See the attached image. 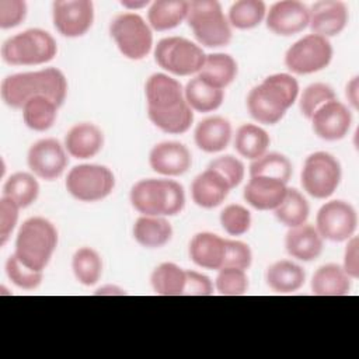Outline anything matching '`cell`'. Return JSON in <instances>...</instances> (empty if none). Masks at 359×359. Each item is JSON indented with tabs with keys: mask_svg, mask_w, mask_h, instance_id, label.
Masks as SVG:
<instances>
[{
	"mask_svg": "<svg viewBox=\"0 0 359 359\" xmlns=\"http://www.w3.org/2000/svg\"><path fill=\"white\" fill-rule=\"evenodd\" d=\"M149 4H150L149 0H122L121 1V6H123L128 10H139Z\"/></svg>",
	"mask_w": 359,
	"mask_h": 359,
	"instance_id": "cell-51",
	"label": "cell"
},
{
	"mask_svg": "<svg viewBox=\"0 0 359 359\" xmlns=\"http://www.w3.org/2000/svg\"><path fill=\"white\" fill-rule=\"evenodd\" d=\"M345 95L346 100L349 102V105L352 107V109H358L359 108V77L353 76L345 87Z\"/></svg>",
	"mask_w": 359,
	"mask_h": 359,
	"instance_id": "cell-50",
	"label": "cell"
},
{
	"mask_svg": "<svg viewBox=\"0 0 359 359\" xmlns=\"http://www.w3.org/2000/svg\"><path fill=\"white\" fill-rule=\"evenodd\" d=\"M184 95L192 111L212 112L222 107L224 90H219L203 81L201 77H192L184 87Z\"/></svg>",
	"mask_w": 359,
	"mask_h": 359,
	"instance_id": "cell-31",
	"label": "cell"
},
{
	"mask_svg": "<svg viewBox=\"0 0 359 359\" xmlns=\"http://www.w3.org/2000/svg\"><path fill=\"white\" fill-rule=\"evenodd\" d=\"M52 20L57 32L66 38L87 34L94 22V4L90 0H59L52 4Z\"/></svg>",
	"mask_w": 359,
	"mask_h": 359,
	"instance_id": "cell-15",
	"label": "cell"
},
{
	"mask_svg": "<svg viewBox=\"0 0 359 359\" xmlns=\"http://www.w3.org/2000/svg\"><path fill=\"white\" fill-rule=\"evenodd\" d=\"M352 279L342 265H321L311 278V293L316 296H345L351 292Z\"/></svg>",
	"mask_w": 359,
	"mask_h": 359,
	"instance_id": "cell-26",
	"label": "cell"
},
{
	"mask_svg": "<svg viewBox=\"0 0 359 359\" xmlns=\"http://www.w3.org/2000/svg\"><path fill=\"white\" fill-rule=\"evenodd\" d=\"M151 170L164 177H178L185 174L192 165L189 149L180 142H160L149 153Z\"/></svg>",
	"mask_w": 359,
	"mask_h": 359,
	"instance_id": "cell-18",
	"label": "cell"
},
{
	"mask_svg": "<svg viewBox=\"0 0 359 359\" xmlns=\"http://www.w3.org/2000/svg\"><path fill=\"white\" fill-rule=\"evenodd\" d=\"M285 248L292 258L310 262L321 255L324 240L313 224L304 223L289 229L285 236Z\"/></svg>",
	"mask_w": 359,
	"mask_h": 359,
	"instance_id": "cell-24",
	"label": "cell"
},
{
	"mask_svg": "<svg viewBox=\"0 0 359 359\" xmlns=\"http://www.w3.org/2000/svg\"><path fill=\"white\" fill-rule=\"evenodd\" d=\"M287 192V184L269 177H250L244 187L245 202L257 210H275Z\"/></svg>",
	"mask_w": 359,
	"mask_h": 359,
	"instance_id": "cell-20",
	"label": "cell"
},
{
	"mask_svg": "<svg viewBox=\"0 0 359 359\" xmlns=\"http://www.w3.org/2000/svg\"><path fill=\"white\" fill-rule=\"evenodd\" d=\"M95 294H125V290L116 287V286H104L100 287Z\"/></svg>",
	"mask_w": 359,
	"mask_h": 359,
	"instance_id": "cell-52",
	"label": "cell"
},
{
	"mask_svg": "<svg viewBox=\"0 0 359 359\" xmlns=\"http://www.w3.org/2000/svg\"><path fill=\"white\" fill-rule=\"evenodd\" d=\"M335 98V91L331 86L325 83H311L300 94L299 108L302 115L310 119L321 105Z\"/></svg>",
	"mask_w": 359,
	"mask_h": 359,
	"instance_id": "cell-40",
	"label": "cell"
},
{
	"mask_svg": "<svg viewBox=\"0 0 359 359\" xmlns=\"http://www.w3.org/2000/svg\"><path fill=\"white\" fill-rule=\"evenodd\" d=\"M314 133L327 142L344 139L352 126V111L344 102L331 100L321 105L310 118Z\"/></svg>",
	"mask_w": 359,
	"mask_h": 359,
	"instance_id": "cell-16",
	"label": "cell"
},
{
	"mask_svg": "<svg viewBox=\"0 0 359 359\" xmlns=\"http://www.w3.org/2000/svg\"><path fill=\"white\" fill-rule=\"evenodd\" d=\"M4 269H6V275L10 279V282L24 290L36 289L42 283V279H43V272L34 271V269L28 268L14 254H11L7 258Z\"/></svg>",
	"mask_w": 359,
	"mask_h": 359,
	"instance_id": "cell-41",
	"label": "cell"
},
{
	"mask_svg": "<svg viewBox=\"0 0 359 359\" xmlns=\"http://www.w3.org/2000/svg\"><path fill=\"white\" fill-rule=\"evenodd\" d=\"M230 191L231 188L227 181L209 167L198 174L191 184L192 201L203 209H213L222 205Z\"/></svg>",
	"mask_w": 359,
	"mask_h": 359,
	"instance_id": "cell-22",
	"label": "cell"
},
{
	"mask_svg": "<svg viewBox=\"0 0 359 359\" xmlns=\"http://www.w3.org/2000/svg\"><path fill=\"white\" fill-rule=\"evenodd\" d=\"M265 21L275 35L292 36L309 27L310 8L297 0L276 1L266 11Z\"/></svg>",
	"mask_w": 359,
	"mask_h": 359,
	"instance_id": "cell-17",
	"label": "cell"
},
{
	"mask_svg": "<svg viewBox=\"0 0 359 359\" xmlns=\"http://www.w3.org/2000/svg\"><path fill=\"white\" fill-rule=\"evenodd\" d=\"M67 192L80 202H98L105 199L115 188L114 172L101 164L74 165L65 181Z\"/></svg>",
	"mask_w": 359,
	"mask_h": 359,
	"instance_id": "cell-11",
	"label": "cell"
},
{
	"mask_svg": "<svg viewBox=\"0 0 359 359\" xmlns=\"http://www.w3.org/2000/svg\"><path fill=\"white\" fill-rule=\"evenodd\" d=\"M57 53L55 38L45 29L29 28L7 38L1 45V59L11 66H38Z\"/></svg>",
	"mask_w": 359,
	"mask_h": 359,
	"instance_id": "cell-6",
	"label": "cell"
},
{
	"mask_svg": "<svg viewBox=\"0 0 359 359\" xmlns=\"http://www.w3.org/2000/svg\"><path fill=\"white\" fill-rule=\"evenodd\" d=\"M27 17V3L22 0H0V28L20 25Z\"/></svg>",
	"mask_w": 359,
	"mask_h": 359,
	"instance_id": "cell-47",
	"label": "cell"
},
{
	"mask_svg": "<svg viewBox=\"0 0 359 359\" xmlns=\"http://www.w3.org/2000/svg\"><path fill=\"white\" fill-rule=\"evenodd\" d=\"M63 146L69 156L87 160L97 156L104 147V133L95 123L80 122L67 130Z\"/></svg>",
	"mask_w": 359,
	"mask_h": 359,
	"instance_id": "cell-21",
	"label": "cell"
},
{
	"mask_svg": "<svg viewBox=\"0 0 359 359\" xmlns=\"http://www.w3.org/2000/svg\"><path fill=\"white\" fill-rule=\"evenodd\" d=\"M199 45L220 48L229 45L233 32L222 6L216 0L189 1L185 20Z\"/></svg>",
	"mask_w": 359,
	"mask_h": 359,
	"instance_id": "cell-7",
	"label": "cell"
},
{
	"mask_svg": "<svg viewBox=\"0 0 359 359\" xmlns=\"http://www.w3.org/2000/svg\"><path fill=\"white\" fill-rule=\"evenodd\" d=\"M271 137L265 129L254 123L241 125L234 135L236 151L251 161L259 158L268 151Z\"/></svg>",
	"mask_w": 359,
	"mask_h": 359,
	"instance_id": "cell-32",
	"label": "cell"
},
{
	"mask_svg": "<svg viewBox=\"0 0 359 359\" xmlns=\"http://www.w3.org/2000/svg\"><path fill=\"white\" fill-rule=\"evenodd\" d=\"M57 230L55 224L41 216L27 219L18 229L14 255L28 268L43 272L56 247Z\"/></svg>",
	"mask_w": 359,
	"mask_h": 359,
	"instance_id": "cell-5",
	"label": "cell"
},
{
	"mask_svg": "<svg viewBox=\"0 0 359 359\" xmlns=\"http://www.w3.org/2000/svg\"><path fill=\"white\" fill-rule=\"evenodd\" d=\"M72 271L79 283L93 286L101 279L102 258L91 247H80L72 257Z\"/></svg>",
	"mask_w": 359,
	"mask_h": 359,
	"instance_id": "cell-37",
	"label": "cell"
},
{
	"mask_svg": "<svg viewBox=\"0 0 359 359\" xmlns=\"http://www.w3.org/2000/svg\"><path fill=\"white\" fill-rule=\"evenodd\" d=\"M69 163L65 146L53 139L46 137L35 142L27 153V164L31 172L43 180L55 181L66 170Z\"/></svg>",
	"mask_w": 359,
	"mask_h": 359,
	"instance_id": "cell-14",
	"label": "cell"
},
{
	"mask_svg": "<svg viewBox=\"0 0 359 359\" xmlns=\"http://www.w3.org/2000/svg\"><path fill=\"white\" fill-rule=\"evenodd\" d=\"M349 20V10L339 0H320L310 8V22L313 34L331 38L339 35Z\"/></svg>",
	"mask_w": 359,
	"mask_h": 359,
	"instance_id": "cell-19",
	"label": "cell"
},
{
	"mask_svg": "<svg viewBox=\"0 0 359 359\" xmlns=\"http://www.w3.org/2000/svg\"><path fill=\"white\" fill-rule=\"evenodd\" d=\"M0 94L4 104L14 109H21L28 100L38 95L48 97L62 107L67 95V79L56 67L15 73L3 79Z\"/></svg>",
	"mask_w": 359,
	"mask_h": 359,
	"instance_id": "cell-2",
	"label": "cell"
},
{
	"mask_svg": "<svg viewBox=\"0 0 359 359\" xmlns=\"http://www.w3.org/2000/svg\"><path fill=\"white\" fill-rule=\"evenodd\" d=\"M346 241L348 243L344 251L342 268L353 280L359 278V238L356 236H352Z\"/></svg>",
	"mask_w": 359,
	"mask_h": 359,
	"instance_id": "cell-49",
	"label": "cell"
},
{
	"mask_svg": "<svg viewBox=\"0 0 359 359\" xmlns=\"http://www.w3.org/2000/svg\"><path fill=\"white\" fill-rule=\"evenodd\" d=\"M147 116L154 126L171 135L185 133L194 122L181 83L165 73H153L144 84Z\"/></svg>",
	"mask_w": 359,
	"mask_h": 359,
	"instance_id": "cell-1",
	"label": "cell"
},
{
	"mask_svg": "<svg viewBox=\"0 0 359 359\" xmlns=\"http://www.w3.org/2000/svg\"><path fill=\"white\" fill-rule=\"evenodd\" d=\"M314 227L323 240L342 243L355 236L358 213L349 202L341 199L328 201L318 209Z\"/></svg>",
	"mask_w": 359,
	"mask_h": 359,
	"instance_id": "cell-13",
	"label": "cell"
},
{
	"mask_svg": "<svg viewBox=\"0 0 359 359\" xmlns=\"http://www.w3.org/2000/svg\"><path fill=\"white\" fill-rule=\"evenodd\" d=\"M265 280L269 289L276 293L297 292L306 282L304 269L289 259H279L268 266Z\"/></svg>",
	"mask_w": 359,
	"mask_h": 359,
	"instance_id": "cell-28",
	"label": "cell"
},
{
	"mask_svg": "<svg viewBox=\"0 0 359 359\" xmlns=\"http://www.w3.org/2000/svg\"><path fill=\"white\" fill-rule=\"evenodd\" d=\"M187 271L174 262H163L150 275V283L156 294L184 296Z\"/></svg>",
	"mask_w": 359,
	"mask_h": 359,
	"instance_id": "cell-34",
	"label": "cell"
},
{
	"mask_svg": "<svg viewBox=\"0 0 359 359\" xmlns=\"http://www.w3.org/2000/svg\"><path fill=\"white\" fill-rule=\"evenodd\" d=\"M21 109L24 123L29 129L35 132H45L55 125L59 105L48 97L38 95L28 100Z\"/></svg>",
	"mask_w": 359,
	"mask_h": 359,
	"instance_id": "cell-33",
	"label": "cell"
},
{
	"mask_svg": "<svg viewBox=\"0 0 359 359\" xmlns=\"http://www.w3.org/2000/svg\"><path fill=\"white\" fill-rule=\"evenodd\" d=\"M297 97V80L289 73H275L250 90L247 109L258 123L275 125L285 116Z\"/></svg>",
	"mask_w": 359,
	"mask_h": 359,
	"instance_id": "cell-3",
	"label": "cell"
},
{
	"mask_svg": "<svg viewBox=\"0 0 359 359\" xmlns=\"http://www.w3.org/2000/svg\"><path fill=\"white\" fill-rule=\"evenodd\" d=\"M3 196L14 201L21 209L31 206L39 196V184L36 177L24 171L11 174L3 185Z\"/></svg>",
	"mask_w": 359,
	"mask_h": 359,
	"instance_id": "cell-35",
	"label": "cell"
},
{
	"mask_svg": "<svg viewBox=\"0 0 359 359\" xmlns=\"http://www.w3.org/2000/svg\"><path fill=\"white\" fill-rule=\"evenodd\" d=\"M292 172L293 167L290 160L285 154L276 151H266L264 156L251 161L250 164V177H269L280 180L287 184L292 177Z\"/></svg>",
	"mask_w": 359,
	"mask_h": 359,
	"instance_id": "cell-39",
	"label": "cell"
},
{
	"mask_svg": "<svg viewBox=\"0 0 359 359\" xmlns=\"http://www.w3.org/2000/svg\"><path fill=\"white\" fill-rule=\"evenodd\" d=\"M109 35L119 52L130 60L144 59L153 48L151 28L136 13L118 14L109 24Z\"/></svg>",
	"mask_w": 359,
	"mask_h": 359,
	"instance_id": "cell-9",
	"label": "cell"
},
{
	"mask_svg": "<svg viewBox=\"0 0 359 359\" xmlns=\"http://www.w3.org/2000/svg\"><path fill=\"white\" fill-rule=\"evenodd\" d=\"M276 220L287 229L304 224L310 215V205L300 191L287 188L282 203L273 210Z\"/></svg>",
	"mask_w": 359,
	"mask_h": 359,
	"instance_id": "cell-36",
	"label": "cell"
},
{
	"mask_svg": "<svg viewBox=\"0 0 359 359\" xmlns=\"http://www.w3.org/2000/svg\"><path fill=\"white\" fill-rule=\"evenodd\" d=\"M20 206L10 198L1 196L0 199V245H6L11 237L20 216Z\"/></svg>",
	"mask_w": 359,
	"mask_h": 359,
	"instance_id": "cell-46",
	"label": "cell"
},
{
	"mask_svg": "<svg viewBox=\"0 0 359 359\" xmlns=\"http://www.w3.org/2000/svg\"><path fill=\"white\" fill-rule=\"evenodd\" d=\"M189 1L185 0H156L147 11V22L151 29L168 31L187 20Z\"/></svg>",
	"mask_w": 359,
	"mask_h": 359,
	"instance_id": "cell-30",
	"label": "cell"
},
{
	"mask_svg": "<svg viewBox=\"0 0 359 359\" xmlns=\"http://www.w3.org/2000/svg\"><path fill=\"white\" fill-rule=\"evenodd\" d=\"M330 39L309 34L297 39L285 53V65L294 74H313L324 70L332 60Z\"/></svg>",
	"mask_w": 359,
	"mask_h": 359,
	"instance_id": "cell-12",
	"label": "cell"
},
{
	"mask_svg": "<svg viewBox=\"0 0 359 359\" xmlns=\"http://www.w3.org/2000/svg\"><path fill=\"white\" fill-rule=\"evenodd\" d=\"M233 136L231 123L223 116H209L201 121L194 132L195 144L205 153L223 151Z\"/></svg>",
	"mask_w": 359,
	"mask_h": 359,
	"instance_id": "cell-25",
	"label": "cell"
},
{
	"mask_svg": "<svg viewBox=\"0 0 359 359\" xmlns=\"http://www.w3.org/2000/svg\"><path fill=\"white\" fill-rule=\"evenodd\" d=\"M342 168L335 156L327 151H316L306 157L300 182L306 194L316 199L330 198L338 188Z\"/></svg>",
	"mask_w": 359,
	"mask_h": 359,
	"instance_id": "cell-10",
	"label": "cell"
},
{
	"mask_svg": "<svg viewBox=\"0 0 359 359\" xmlns=\"http://www.w3.org/2000/svg\"><path fill=\"white\" fill-rule=\"evenodd\" d=\"M129 199L142 216H177L185 206L182 185L168 178L137 181L130 188Z\"/></svg>",
	"mask_w": 359,
	"mask_h": 359,
	"instance_id": "cell-4",
	"label": "cell"
},
{
	"mask_svg": "<svg viewBox=\"0 0 359 359\" xmlns=\"http://www.w3.org/2000/svg\"><path fill=\"white\" fill-rule=\"evenodd\" d=\"M213 294L212 280L196 271H187L184 296H210Z\"/></svg>",
	"mask_w": 359,
	"mask_h": 359,
	"instance_id": "cell-48",
	"label": "cell"
},
{
	"mask_svg": "<svg viewBox=\"0 0 359 359\" xmlns=\"http://www.w3.org/2000/svg\"><path fill=\"white\" fill-rule=\"evenodd\" d=\"M133 238L144 248H161L172 237L171 223L163 216H140L132 229Z\"/></svg>",
	"mask_w": 359,
	"mask_h": 359,
	"instance_id": "cell-27",
	"label": "cell"
},
{
	"mask_svg": "<svg viewBox=\"0 0 359 359\" xmlns=\"http://www.w3.org/2000/svg\"><path fill=\"white\" fill-rule=\"evenodd\" d=\"M203 49L182 36H167L157 42L154 60L165 72L174 76L198 74L205 63Z\"/></svg>",
	"mask_w": 359,
	"mask_h": 359,
	"instance_id": "cell-8",
	"label": "cell"
},
{
	"mask_svg": "<svg viewBox=\"0 0 359 359\" xmlns=\"http://www.w3.org/2000/svg\"><path fill=\"white\" fill-rule=\"evenodd\" d=\"M188 254L195 265L219 271L224 262L226 238L210 231L196 233L189 241Z\"/></svg>",
	"mask_w": 359,
	"mask_h": 359,
	"instance_id": "cell-23",
	"label": "cell"
},
{
	"mask_svg": "<svg viewBox=\"0 0 359 359\" xmlns=\"http://www.w3.org/2000/svg\"><path fill=\"white\" fill-rule=\"evenodd\" d=\"M220 224L230 236H243L251 227V213L238 203H230L220 212Z\"/></svg>",
	"mask_w": 359,
	"mask_h": 359,
	"instance_id": "cell-43",
	"label": "cell"
},
{
	"mask_svg": "<svg viewBox=\"0 0 359 359\" xmlns=\"http://www.w3.org/2000/svg\"><path fill=\"white\" fill-rule=\"evenodd\" d=\"M266 15V6L261 0H238L229 8L227 20L233 28L251 29L262 22Z\"/></svg>",
	"mask_w": 359,
	"mask_h": 359,
	"instance_id": "cell-38",
	"label": "cell"
},
{
	"mask_svg": "<svg viewBox=\"0 0 359 359\" xmlns=\"http://www.w3.org/2000/svg\"><path fill=\"white\" fill-rule=\"evenodd\" d=\"M208 167L215 170L216 172H219L227 181V184L230 185L231 189L236 188L237 185H240L245 175L244 164L237 157L230 156V154L216 157L215 160H212L209 163Z\"/></svg>",
	"mask_w": 359,
	"mask_h": 359,
	"instance_id": "cell-44",
	"label": "cell"
},
{
	"mask_svg": "<svg viewBox=\"0 0 359 359\" xmlns=\"http://www.w3.org/2000/svg\"><path fill=\"white\" fill-rule=\"evenodd\" d=\"M215 287L223 296H241L248 290V276L243 269L223 266L217 271Z\"/></svg>",
	"mask_w": 359,
	"mask_h": 359,
	"instance_id": "cell-42",
	"label": "cell"
},
{
	"mask_svg": "<svg viewBox=\"0 0 359 359\" xmlns=\"http://www.w3.org/2000/svg\"><path fill=\"white\" fill-rule=\"evenodd\" d=\"M251 264H252V252L248 244L238 240H226V254H224L223 266L247 271L251 266Z\"/></svg>",
	"mask_w": 359,
	"mask_h": 359,
	"instance_id": "cell-45",
	"label": "cell"
},
{
	"mask_svg": "<svg viewBox=\"0 0 359 359\" xmlns=\"http://www.w3.org/2000/svg\"><path fill=\"white\" fill-rule=\"evenodd\" d=\"M238 73L236 59L229 53H210L206 55L201 72L196 74L203 81L215 88L224 90L230 86Z\"/></svg>",
	"mask_w": 359,
	"mask_h": 359,
	"instance_id": "cell-29",
	"label": "cell"
}]
</instances>
